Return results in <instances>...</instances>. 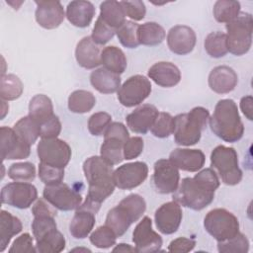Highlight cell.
<instances>
[{
    "instance_id": "52",
    "label": "cell",
    "mask_w": 253,
    "mask_h": 253,
    "mask_svg": "<svg viewBox=\"0 0 253 253\" xmlns=\"http://www.w3.org/2000/svg\"><path fill=\"white\" fill-rule=\"evenodd\" d=\"M36 251L37 248L34 246L33 237L28 232L23 233L22 235L17 237L9 249V253H24Z\"/></svg>"
},
{
    "instance_id": "2",
    "label": "cell",
    "mask_w": 253,
    "mask_h": 253,
    "mask_svg": "<svg viewBox=\"0 0 253 253\" xmlns=\"http://www.w3.org/2000/svg\"><path fill=\"white\" fill-rule=\"evenodd\" d=\"M83 172L88 183V194L85 202L78 208L97 213L101 204L115 190L113 166L101 156H91L84 161Z\"/></svg>"
},
{
    "instance_id": "1",
    "label": "cell",
    "mask_w": 253,
    "mask_h": 253,
    "mask_svg": "<svg viewBox=\"0 0 253 253\" xmlns=\"http://www.w3.org/2000/svg\"><path fill=\"white\" fill-rule=\"evenodd\" d=\"M219 183L212 168L203 169L193 178L186 177L181 181L173 193V201L191 210L202 211L212 203Z\"/></svg>"
},
{
    "instance_id": "53",
    "label": "cell",
    "mask_w": 253,
    "mask_h": 253,
    "mask_svg": "<svg viewBox=\"0 0 253 253\" xmlns=\"http://www.w3.org/2000/svg\"><path fill=\"white\" fill-rule=\"evenodd\" d=\"M104 137H117L126 142L129 138V134L126 126L119 122H114L109 125L106 131L104 132Z\"/></svg>"
},
{
    "instance_id": "22",
    "label": "cell",
    "mask_w": 253,
    "mask_h": 253,
    "mask_svg": "<svg viewBox=\"0 0 253 253\" xmlns=\"http://www.w3.org/2000/svg\"><path fill=\"white\" fill-rule=\"evenodd\" d=\"M237 82L236 72L226 65L216 66L209 74V86L217 94H226L233 91Z\"/></svg>"
},
{
    "instance_id": "21",
    "label": "cell",
    "mask_w": 253,
    "mask_h": 253,
    "mask_svg": "<svg viewBox=\"0 0 253 253\" xmlns=\"http://www.w3.org/2000/svg\"><path fill=\"white\" fill-rule=\"evenodd\" d=\"M169 160L180 170L197 172L205 165L206 156L201 149L175 148L170 153Z\"/></svg>"
},
{
    "instance_id": "37",
    "label": "cell",
    "mask_w": 253,
    "mask_h": 253,
    "mask_svg": "<svg viewBox=\"0 0 253 253\" xmlns=\"http://www.w3.org/2000/svg\"><path fill=\"white\" fill-rule=\"evenodd\" d=\"M24 90L21 79L15 74H2L0 82V96L4 101L18 99Z\"/></svg>"
},
{
    "instance_id": "17",
    "label": "cell",
    "mask_w": 253,
    "mask_h": 253,
    "mask_svg": "<svg viewBox=\"0 0 253 253\" xmlns=\"http://www.w3.org/2000/svg\"><path fill=\"white\" fill-rule=\"evenodd\" d=\"M183 217L181 206L175 202H167L161 205L154 213L157 229L163 234H173L179 228Z\"/></svg>"
},
{
    "instance_id": "44",
    "label": "cell",
    "mask_w": 253,
    "mask_h": 253,
    "mask_svg": "<svg viewBox=\"0 0 253 253\" xmlns=\"http://www.w3.org/2000/svg\"><path fill=\"white\" fill-rule=\"evenodd\" d=\"M150 130L158 138L168 137L174 130V118L168 113H159Z\"/></svg>"
},
{
    "instance_id": "54",
    "label": "cell",
    "mask_w": 253,
    "mask_h": 253,
    "mask_svg": "<svg viewBox=\"0 0 253 253\" xmlns=\"http://www.w3.org/2000/svg\"><path fill=\"white\" fill-rule=\"evenodd\" d=\"M196 246V241L187 237H178L168 245L169 252H190Z\"/></svg>"
},
{
    "instance_id": "48",
    "label": "cell",
    "mask_w": 253,
    "mask_h": 253,
    "mask_svg": "<svg viewBox=\"0 0 253 253\" xmlns=\"http://www.w3.org/2000/svg\"><path fill=\"white\" fill-rule=\"evenodd\" d=\"M116 34V30L111 28L109 25H107L99 16L95 22L91 39L96 44H106L110 40L113 39V37Z\"/></svg>"
},
{
    "instance_id": "30",
    "label": "cell",
    "mask_w": 253,
    "mask_h": 253,
    "mask_svg": "<svg viewBox=\"0 0 253 253\" xmlns=\"http://www.w3.org/2000/svg\"><path fill=\"white\" fill-rule=\"evenodd\" d=\"M53 115V105L47 96L38 94L31 99L29 104V116L39 125H42Z\"/></svg>"
},
{
    "instance_id": "8",
    "label": "cell",
    "mask_w": 253,
    "mask_h": 253,
    "mask_svg": "<svg viewBox=\"0 0 253 253\" xmlns=\"http://www.w3.org/2000/svg\"><path fill=\"white\" fill-rule=\"evenodd\" d=\"M206 231L216 241H224L232 238L239 232L237 217L225 209H213L204 218Z\"/></svg>"
},
{
    "instance_id": "12",
    "label": "cell",
    "mask_w": 253,
    "mask_h": 253,
    "mask_svg": "<svg viewBox=\"0 0 253 253\" xmlns=\"http://www.w3.org/2000/svg\"><path fill=\"white\" fill-rule=\"evenodd\" d=\"M42 197L52 207L63 211L76 210L82 202L81 195L62 182L55 185H45Z\"/></svg>"
},
{
    "instance_id": "23",
    "label": "cell",
    "mask_w": 253,
    "mask_h": 253,
    "mask_svg": "<svg viewBox=\"0 0 253 253\" xmlns=\"http://www.w3.org/2000/svg\"><path fill=\"white\" fill-rule=\"evenodd\" d=\"M148 77L157 85L170 88L177 85L181 80L179 68L172 62L159 61L148 69Z\"/></svg>"
},
{
    "instance_id": "29",
    "label": "cell",
    "mask_w": 253,
    "mask_h": 253,
    "mask_svg": "<svg viewBox=\"0 0 253 253\" xmlns=\"http://www.w3.org/2000/svg\"><path fill=\"white\" fill-rule=\"evenodd\" d=\"M101 64H103L104 68L119 75L124 73L127 66L124 51L116 45L104 47L101 51Z\"/></svg>"
},
{
    "instance_id": "19",
    "label": "cell",
    "mask_w": 253,
    "mask_h": 253,
    "mask_svg": "<svg viewBox=\"0 0 253 253\" xmlns=\"http://www.w3.org/2000/svg\"><path fill=\"white\" fill-rule=\"evenodd\" d=\"M37 9L35 18L43 29L51 30L60 26L65 18L64 9L59 1H35Z\"/></svg>"
},
{
    "instance_id": "5",
    "label": "cell",
    "mask_w": 253,
    "mask_h": 253,
    "mask_svg": "<svg viewBox=\"0 0 253 253\" xmlns=\"http://www.w3.org/2000/svg\"><path fill=\"white\" fill-rule=\"evenodd\" d=\"M210 112L204 107H195L189 113L174 117V139L179 145L191 146L200 141L206 128Z\"/></svg>"
},
{
    "instance_id": "16",
    "label": "cell",
    "mask_w": 253,
    "mask_h": 253,
    "mask_svg": "<svg viewBox=\"0 0 253 253\" xmlns=\"http://www.w3.org/2000/svg\"><path fill=\"white\" fill-rule=\"evenodd\" d=\"M1 158L2 160H16L28 158L31 153V145L23 140L14 130L8 126H1Z\"/></svg>"
},
{
    "instance_id": "18",
    "label": "cell",
    "mask_w": 253,
    "mask_h": 253,
    "mask_svg": "<svg viewBox=\"0 0 253 253\" xmlns=\"http://www.w3.org/2000/svg\"><path fill=\"white\" fill-rule=\"evenodd\" d=\"M197 42L194 30L185 25H177L172 27L167 34V44L169 49L179 55L190 53Z\"/></svg>"
},
{
    "instance_id": "51",
    "label": "cell",
    "mask_w": 253,
    "mask_h": 253,
    "mask_svg": "<svg viewBox=\"0 0 253 253\" xmlns=\"http://www.w3.org/2000/svg\"><path fill=\"white\" fill-rule=\"evenodd\" d=\"M143 147L144 142L141 137H129L124 145V158L126 160H130L138 157L142 153Z\"/></svg>"
},
{
    "instance_id": "4",
    "label": "cell",
    "mask_w": 253,
    "mask_h": 253,
    "mask_svg": "<svg viewBox=\"0 0 253 253\" xmlns=\"http://www.w3.org/2000/svg\"><path fill=\"white\" fill-rule=\"evenodd\" d=\"M145 210L146 203L144 199L138 194H130L108 211L105 224L120 237L126 232L133 222L142 216Z\"/></svg>"
},
{
    "instance_id": "41",
    "label": "cell",
    "mask_w": 253,
    "mask_h": 253,
    "mask_svg": "<svg viewBox=\"0 0 253 253\" xmlns=\"http://www.w3.org/2000/svg\"><path fill=\"white\" fill-rule=\"evenodd\" d=\"M117 235L112 228L108 225H102L97 227L90 234V242L97 248L107 249L116 244Z\"/></svg>"
},
{
    "instance_id": "49",
    "label": "cell",
    "mask_w": 253,
    "mask_h": 253,
    "mask_svg": "<svg viewBox=\"0 0 253 253\" xmlns=\"http://www.w3.org/2000/svg\"><path fill=\"white\" fill-rule=\"evenodd\" d=\"M122 7L124 8L126 16L129 17L133 21H140L145 17L146 8L142 1H121Z\"/></svg>"
},
{
    "instance_id": "27",
    "label": "cell",
    "mask_w": 253,
    "mask_h": 253,
    "mask_svg": "<svg viewBox=\"0 0 253 253\" xmlns=\"http://www.w3.org/2000/svg\"><path fill=\"white\" fill-rule=\"evenodd\" d=\"M95 215L96 213L88 210L77 208L69 224L70 234L76 239L87 237L95 225Z\"/></svg>"
},
{
    "instance_id": "9",
    "label": "cell",
    "mask_w": 253,
    "mask_h": 253,
    "mask_svg": "<svg viewBox=\"0 0 253 253\" xmlns=\"http://www.w3.org/2000/svg\"><path fill=\"white\" fill-rule=\"evenodd\" d=\"M42 163L57 168H65L71 158V148L67 142L57 137L42 138L37 146Z\"/></svg>"
},
{
    "instance_id": "56",
    "label": "cell",
    "mask_w": 253,
    "mask_h": 253,
    "mask_svg": "<svg viewBox=\"0 0 253 253\" xmlns=\"http://www.w3.org/2000/svg\"><path fill=\"white\" fill-rule=\"evenodd\" d=\"M113 251L114 252H116V251H119V252H136V249H135V247H131L129 244L120 243L113 249Z\"/></svg>"
},
{
    "instance_id": "10",
    "label": "cell",
    "mask_w": 253,
    "mask_h": 253,
    "mask_svg": "<svg viewBox=\"0 0 253 253\" xmlns=\"http://www.w3.org/2000/svg\"><path fill=\"white\" fill-rule=\"evenodd\" d=\"M151 93V83L143 75H133L125 81L118 90L119 102L131 108L141 104Z\"/></svg>"
},
{
    "instance_id": "34",
    "label": "cell",
    "mask_w": 253,
    "mask_h": 253,
    "mask_svg": "<svg viewBox=\"0 0 253 253\" xmlns=\"http://www.w3.org/2000/svg\"><path fill=\"white\" fill-rule=\"evenodd\" d=\"M96 104V98L90 91L76 90L68 97V109L75 114L90 112Z\"/></svg>"
},
{
    "instance_id": "55",
    "label": "cell",
    "mask_w": 253,
    "mask_h": 253,
    "mask_svg": "<svg viewBox=\"0 0 253 253\" xmlns=\"http://www.w3.org/2000/svg\"><path fill=\"white\" fill-rule=\"evenodd\" d=\"M252 103H253V99H252V96H250V95L244 96V97H242L241 100H240V109H241L242 113L245 115V117H246L249 121H252V120H253Z\"/></svg>"
},
{
    "instance_id": "42",
    "label": "cell",
    "mask_w": 253,
    "mask_h": 253,
    "mask_svg": "<svg viewBox=\"0 0 253 253\" xmlns=\"http://www.w3.org/2000/svg\"><path fill=\"white\" fill-rule=\"evenodd\" d=\"M217 250L220 253H246L249 250V240L240 231L224 241H217Z\"/></svg>"
},
{
    "instance_id": "26",
    "label": "cell",
    "mask_w": 253,
    "mask_h": 253,
    "mask_svg": "<svg viewBox=\"0 0 253 253\" xmlns=\"http://www.w3.org/2000/svg\"><path fill=\"white\" fill-rule=\"evenodd\" d=\"M90 83L102 94H113L121 87V77L119 74L101 67L91 72Z\"/></svg>"
},
{
    "instance_id": "46",
    "label": "cell",
    "mask_w": 253,
    "mask_h": 253,
    "mask_svg": "<svg viewBox=\"0 0 253 253\" xmlns=\"http://www.w3.org/2000/svg\"><path fill=\"white\" fill-rule=\"evenodd\" d=\"M112 123V117L106 112H98L93 114L88 121V130L92 135H104L109 125Z\"/></svg>"
},
{
    "instance_id": "3",
    "label": "cell",
    "mask_w": 253,
    "mask_h": 253,
    "mask_svg": "<svg viewBox=\"0 0 253 253\" xmlns=\"http://www.w3.org/2000/svg\"><path fill=\"white\" fill-rule=\"evenodd\" d=\"M209 124L211 131L226 142H236L244 133L237 105L231 99H222L216 103Z\"/></svg>"
},
{
    "instance_id": "15",
    "label": "cell",
    "mask_w": 253,
    "mask_h": 253,
    "mask_svg": "<svg viewBox=\"0 0 253 253\" xmlns=\"http://www.w3.org/2000/svg\"><path fill=\"white\" fill-rule=\"evenodd\" d=\"M132 241L136 252L142 253L157 252L163 243L161 236L152 229V220L149 216H144L136 224L132 232Z\"/></svg>"
},
{
    "instance_id": "43",
    "label": "cell",
    "mask_w": 253,
    "mask_h": 253,
    "mask_svg": "<svg viewBox=\"0 0 253 253\" xmlns=\"http://www.w3.org/2000/svg\"><path fill=\"white\" fill-rule=\"evenodd\" d=\"M8 177L14 181L32 182L36 178V167L31 162H18L10 166Z\"/></svg>"
},
{
    "instance_id": "33",
    "label": "cell",
    "mask_w": 253,
    "mask_h": 253,
    "mask_svg": "<svg viewBox=\"0 0 253 253\" xmlns=\"http://www.w3.org/2000/svg\"><path fill=\"white\" fill-rule=\"evenodd\" d=\"M125 141L117 137H104V142L100 148L101 157L110 165L121 163L124 158Z\"/></svg>"
},
{
    "instance_id": "50",
    "label": "cell",
    "mask_w": 253,
    "mask_h": 253,
    "mask_svg": "<svg viewBox=\"0 0 253 253\" xmlns=\"http://www.w3.org/2000/svg\"><path fill=\"white\" fill-rule=\"evenodd\" d=\"M42 138H55L61 131V123L57 116L53 115L50 119L40 125Z\"/></svg>"
},
{
    "instance_id": "38",
    "label": "cell",
    "mask_w": 253,
    "mask_h": 253,
    "mask_svg": "<svg viewBox=\"0 0 253 253\" xmlns=\"http://www.w3.org/2000/svg\"><path fill=\"white\" fill-rule=\"evenodd\" d=\"M214 19L219 23H229L240 13V3L233 0H218L212 9Z\"/></svg>"
},
{
    "instance_id": "20",
    "label": "cell",
    "mask_w": 253,
    "mask_h": 253,
    "mask_svg": "<svg viewBox=\"0 0 253 253\" xmlns=\"http://www.w3.org/2000/svg\"><path fill=\"white\" fill-rule=\"evenodd\" d=\"M158 114L159 112L155 106L143 104L126 116V125L131 131L145 134L153 126Z\"/></svg>"
},
{
    "instance_id": "31",
    "label": "cell",
    "mask_w": 253,
    "mask_h": 253,
    "mask_svg": "<svg viewBox=\"0 0 253 253\" xmlns=\"http://www.w3.org/2000/svg\"><path fill=\"white\" fill-rule=\"evenodd\" d=\"M100 17L107 25L116 31L126 22L124 8L120 2L115 0L103 1L100 4Z\"/></svg>"
},
{
    "instance_id": "14",
    "label": "cell",
    "mask_w": 253,
    "mask_h": 253,
    "mask_svg": "<svg viewBox=\"0 0 253 253\" xmlns=\"http://www.w3.org/2000/svg\"><path fill=\"white\" fill-rule=\"evenodd\" d=\"M148 175L146 163L135 161L124 164L114 170L113 178L116 187L122 190H131L141 185Z\"/></svg>"
},
{
    "instance_id": "24",
    "label": "cell",
    "mask_w": 253,
    "mask_h": 253,
    "mask_svg": "<svg viewBox=\"0 0 253 253\" xmlns=\"http://www.w3.org/2000/svg\"><path fill=\"white\" fill-rule=\"evenodd\" d=\"M77 63L85 69H94L101 64V51L91 37L81 39L75 48Z\"/></svg>"
},
{
    "instance_id": "36",
    "label": "cell",
    "mask_w": 253,
    "mask_h": 253,
    "mask_svg": "<svg viewBox=\"0 0 253 253\" xmlns=\"http://www.w3.org/2000/svg\"><path fill=\"white\" fill-rule=\"evenodd\" d=\"M14 130L29 145H33L39 136H41L40 125L30 116L21 118L15 125Z\"/></svg>"
},
{
    "instance_id": "6",
    "label": "cell",
    "mask_w": 253,
    "mask_h": 253,
    "mask_svg": "<svg viewBox=\"0 0 253 253\" xmlns=\"http://www.w3.org/2000/svg\"><path fill=\"white\" fill-rule=\"evenodd\" d=\"M227 49L234 55L247 53L252 44L253 19L251 14L240 12L231 22L225 25Z\"/></svg>"
},
{
    "instance_id": "35",
    "label": "cell",
    "mask_w": 253,
    "mask_h": 253,
    "mask_svg": "<svg viewBox=\"0 0 253 253\" xmlns=\"http://www.w3.org/2000/svg\"><path fill=\"white\" fill-rule=\"evenodd\" d=\"M65 243L63 234L55 229L36 240V248L41 253H58L65 248Z\"/></svg>"
},
{
    "instance_id": "32",
    "label": "cell",
    "mask_w": 253,
    "mask_h": 253,
    "mask_svg": "<svg viewBox=\"0 0 253 253\" xmlns=\"http://www.w3.org/2000/svg\"><path fill=\"white\" fill-rule=\"evenodd\" d=\"M166 33L162 26L155 22H146L138 27L139 44L154 46L160 44L165 39Z\"/></svg>"
},
{
    "instance_id": "7",
    "label": "cell",
    "mask_w": 253,
    "mask_h": 253,
    "mask_svg": "<svg viewBox=\"0 0 253 253\" xmlns=\"http://www.w3.org/2000/svg\"><path fill=\"white\" fill-rule=\"evenodd\" d=\"M211 164L216 170L223 184L237 185L242 179L237 152L233 147L217 145L211 153Z\"/></svg>"
},
{
    "instance_id": "45",
    "label": "cell",
    "mask_w": 253,
    "mask_h": 253,
    "mask_svg": "<svg viewBox=\"0 0 253 253\" xmlns=\"http://www.w3.org/2000/svg\"><path fill=\"white\" fill-rule=\"evenodd\" d=\"M57 229L54 216L52 215H36L32 222V230L36 240L42 238L46 233Z\"/></svg>"
},
{
    "instance_id": "25",
    "label": "cell",
    "mask_w": 253,
    "mask_h": 253,
    "mask_svg": "<svg viewBox=\"0 0 253 253\" xmlns=\"http://www.w3.org/2000/svg\"><path fill=\"white\" fill-rule=\"evenodd\" d=\"M95 16V7L89 1L76 0L68 3L65 17L73 26L78 28L88 27Z\"/></svg>"
},
{
    "instance_id": "11",
    "label": "cell",
    "mask_w": 253,
    "mask_h": 253,
    "mask_svg": "<svg viewBox=\"0 0 253 253\" xmlns=\"http://www.w3.org/2000/svg\"><path fill=\"white\" fill-rule=\"evenodd\" d=\"M37 199V188L28 182H12L1 190V203L21 210L30 208Z\"/></svg>"
},
{
    "instance_id": "47",
    "label": "cell",
    "mask_w": 253,
    "mask_h": 253,
    "mask_svg": "<svg viewBox=\"0 0 253 253\" xmlns=\"http://www.w3.org/2000/svg\"><path fill=\"white\" fill-rule=\"evenodd\" d=\"M39 177L44 185H55L61 183L64 178V168H57L40 162Z\"/></svg>"
},
{
    "instance_id": "28",
    "label": "cell",
    "mask_w": 253,
    "mask_h": 253,
    "mask_svg": "<svg viewBox=\"0 0 253 253\" xmlns=\"http://www.w3.org/2000/svg\"><path fill=\"white\" fill-rule=\"evenodd\" d=\"M23 225L21 220L11 214L9 211L2 210L0 211V251L3 252L10 243L13 236L22 231Z\"/></svg>"
},
{
    "instance_id": "40",
    "label": "cell",
    "mask_w": 253,
    "mask_h": 253,
    "mask_svg": "<svg viewBox=\"0 0 253 253\" xmlns=\"http://www.w3.org/2000/svg\"><path fill=\"white\" fill-rule=\"evenodd\" d=\"M138 27L139 25L132 21L126 22L117 29L116 34L120 42L128 48H135L139 45L138 42Z\"/></svg>"
},
{
    "instance_id": "39",
    "label": "cell",
    "mask_w": 253,
    "mask_h": 253,
    "mask_svg": "<svg viewBox=\"0 0 253 253\" xmlns=\"http://www.w3.org/2000/svg\"><path fill=\"white\" fill-rule=\"evenodd\" d=\"M204 45L207 53L213 58L222 57L228 52L226 34L219 31L210 33L205 39Z\"/></svg>"
},
{
    "instance_id": "13",
    "label": "cell",
    "mask_w": 253,
    "mask_h": 253,
    "mask_svg": "<svg viewBox=\"0 0 253 253\" xmlns=\"http://www.w3.org/2000/svg\"><path fill=\"white\" fill-rule=\"evenodd\" d=\"M180 182L179 169L169 159H159L154 163L153 186L159 194H173Z\"/></svg>"
}]
</instances>
